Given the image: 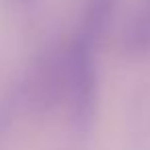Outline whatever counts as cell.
I'll return each instance as SVG.
<instances>
[]
</instances>
